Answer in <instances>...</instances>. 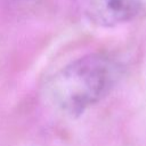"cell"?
I'll return each instance as SVG.
<instances>
[{
    "mask_svg": "<svg viewBox=\"0 0 146 146\" xmlns=\"http://www.w3.org/2000/svg\"><path fill=\"white\" fill-rule=\"evenodd\" d=\"M84 15L100 26H115L133 19L141 10L139 0H78Z\"/></svg>",
    "mask_w": 146,
    "mask_h": 146,
    "instance_id": "2",
    "label": "cell"
},
{
    "mask_svg": "<svg viewBox=\"0 0 146 146\" xmlns=\"http://www.w3.org/2000/svg\"><path fill=\"white\" fill-rule=\"evenodd\" d=\"M121 73L120 63L112 56L89 54L55 73L49 81V95L60 111L76 116L104 98Z\"/></svg>",
    "mask_w": 146,
    "mask_h": 146,
    "instance_id": "1",
    "label": "cell"
}]
</instances>
